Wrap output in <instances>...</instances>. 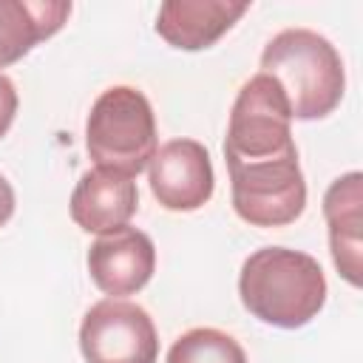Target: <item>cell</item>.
Returning a JSON list of instances; mask_svg holds the SVG:
<instances>
[{
  "mask_svg": "<svg viewBox=\"0 0 363 363\" xmlns=\"http://www.w3.org/2000/svg\"><path fill=\"white\" fill-rule=\"evenodd\" d=\"M238 295L252 318L298 329L323 309L326 278L320 264L301 250L261 247L241 267Z\"/></svg>",
  "mask_w": 363,
  "mask_h": 363,
  "instance_id": "6da1fadb",
  "label": "cell"
},
{
  "mask_svg": "<svg viewBox=\"0 0 363 363\" xmlns=\"http://www.w3.org/2000/svg\"><path fill=\"white\" fill-rule=\"evenodd\" d=\"M261 74L278 82L292 119L329 116L340 105L346 88L337 48L309 28H284L275 34L261 54Z\"/></svg>",
  "mask_w": 363,
  "mask_h": 363,
  "instance_id": "7a4b0ae2",
  "label": "cell"
},
{
  "mask_svg": "<svg viewBox=\"0 0 363 363\" xmlns=\"http://www.w3.org/2000/svg\"><path fill=\"white\" fill-rule=\"evenodd\" d=\"M85 147L96 167L139 176L156 153V116L147 96L130 85L102 91L85 122Z\"/></svg>",
  "mask_w": 363,
  "mask_h": 363,
  "instance_id": "3957f363",
  "label": "cell"
},
{
  "mask_svg": "<svg viewBox=\"0 0 363 363\" xmlns=\"http://www.w3.org/2000/svg\"><path fill=\"white\" fill-rule=\"evenodd\" d=\"M233 207L252 227H286L306 207V182L298 147L267 156H224Z\"/></svg>",
  "mask_w": 363,
  "mask_h": 363,
  "instance_id": "277c9868",
  "label": "cell"
},
{
  "mask_svg": "<svg viewBox=\"0 0 363 363\" xmlns=\"http://www.w3.org/2000/svg\"><path fill=\"white\" fill-rule=\"evenodd\" d=\"M79 349L85 363H156L159 335L139 303L105 298L85 312Z\"/></svg>",
  "mask_w": 363,
  "mask_h": 363,
  "instance_id": "5b68a950",
  "label": "cell"
},
{
  "mask_svg": "<svg viewBox=\"0 0 363 363\" xmlns=\"http://www.w3.org/2000/svg\"><path fill=\"white\" fill-rule=\"evenodd\" d=\"M210 153L196 139H173L162 145L150 159V190L164 210L190 213L213 196Z\"/></svg>",
  "mask_w": 363,
  "mask_h": 363,
  "instance_id": "8992f818",
  "label": "cell"
},
{
  "mask_svg": "<svg viewBox=\"0 0 363 363\" xmlns=\"http://www.w3.org/2000/svg\"><path fill=\"white\" fill-rule=\"evenodd\" d=\"M156 269V247L136 227H119L99 235L88 250L91 281L113 298L139 292Z\"/></svg>",
  "mask_w": 363,
  "mask_h": 363,
  "instance_id": "52a82bcc",
  "label": "cell"
},
{
  "mask_svg": "<svg viewBox=\"0 0 363 363\" xmlns=\"http://www.w3.org/2000/svg\"><path fill=\"white\" fill-rule=\"evenodd\" d=\"M247 3L224 0H167L156 14V34L182 51H201L221 40L244 14Z\"/></svg>",
  "mask_w": 363,
  "mask_h": 363,
  "instance_id": "ba28073f",
  "label": "cell"
},
{
  "mask_svg": "<svg viewBox=\"0 0 363 363\" xmlns=\"http://www.w3.org/2000/svg\"><path fill=\"white\" fill-rule=\"evenodd\" d=\"M139 207L133 179L113 170H85L71 193V218L85 233H113L130 221Z\"/></svg>",
  "mask_w": 363,
  "mask_h": 363,
  "instance_id": "9c48e42d",
  "label": "cell"
},
{
  "mask_svg": "<svg viewBox=\"0 0 363 363\" xmlns=\"http://www.w3.org/2000/svg\"><path fill=\"white\" fill-rule=\"evenodd\" d=\"M360 204H363V176L357 170L335 179L323 196L332 261L352 286H360V224H363Z\"/></svg>",
  "mask_w": 363,
  "mask_h": 363,
  "instance_id": "30bf717a",
  "label": "cell"
},
{
  "mask_svg": "<svg viewBox=\"0 0 363 363\" xmlns=\"http://www.w3.org/2000/svg\"><path fill=\"white\" fill-rule=\"evenodd\" d=\"M71 14L65 0H0V68L54 37Z\"/></svg>",
  "mask_w": 363,
  "mask_h": 363,
  "instance_id": "8fae6325",
  "label": "cell"
},
{
  "mask_svg": "<svg viewBox=\"0 0 363 363\" xmlns=\"http://www.w3.org/2000/svg\"><path fill=\"white\" fill-rule=\"evenodd\" d=\"M167 363H247V354L233 335L213 326H196L176 337Z\"/></svg>",
  "mask_w": 363,
  "mask_h": 363,
  "instance_id": "7c38bea8",
  "label": "cell"
},
{
  "mask_svg": "<svg viewBox=\"0 0 363 363\" xmlns=\"http://www.w3.org/2000/svg\"><path fill=\"white\" fill-rule=\"evenodd\" d=\"M14 113H17V91H14V82L6 74H0V136L11 128Z\"/></svg>",
  "mask_w": 363,
  "mask_h": 363,
  "instance_id": "4fadbf2b",
  "label": "cell"
},
{
  "mask_svg": "<svg viewBox=\"0 0 363 363\" xmlns=\"http://www.w3.org/2000/svg\"><path fill=\"white\" fill-rule=\"evenodd\" d=\"M11 213H14V190L6 182V176H0V227L11 218Z\"/></svg>",
  "mask_w": 363,
  "mask_h": 363,
  "instance_id": "5bb4252c",
  "label": "cell"
}]
</instances>
